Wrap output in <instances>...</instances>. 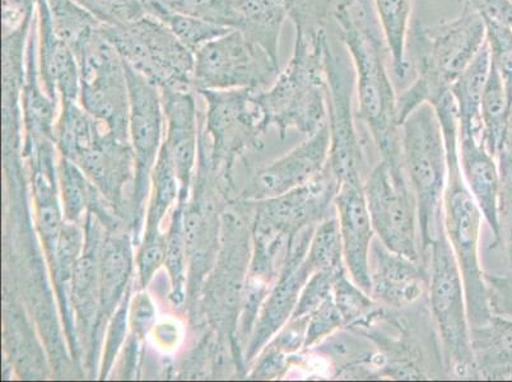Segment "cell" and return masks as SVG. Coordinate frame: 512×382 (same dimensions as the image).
Segmentation results:
<instances>
[{
	"label": "cell",
	"instance_id": "obj_36",
	"mask_svg": "<svg viewBox=\"0 0 512 382\" xmlns=\"http://www.w3.org/2000/svg\"><path fill=\"white\" fill-rule=\"evenodd\" d=\"M171 157L166 147L162 149L160 161L157 167V197H156V217L160 218L165 213L167 207L170 206L176 195V183L174 171L171 167Z\"/></svg>",
	"mask_w": 512,
	"mask_h": 382
},
{
	"label": "cell",
	"instance_id": "obj_8",
	"mask_svg": "<svg viewBox=\"0 0 512 382\" xmlns=\"http://www.w3.org/2000/svg\"><path fill=\"white\" fill-rule=\"evenodd\" d=\"M363 191L377 239L394 253L425 263L417 200L402 155L381 158L363 183Z\"/></svg>",
	"mask_w": 512,
	"mask_h": 382
},
{
	"label": "cell",
	"instance_id": "obj_38",
	"mask_svg": "<svg viewBox=\"0 0 512 382\" xmlns=\"http://www.w3.org/2000/svg\"><path fill=\"white\" fill-rule=\"evenodd\" d=\"M465 6L479 13L484 22L496 23L512 31L511 0H465Z\"/></svg>",
	"mask_w": 512,
	"mask_h": 382
},
{
	"label": "cell",
	"instance_id": "obj_1",
	"mask_svg": "<svg viewBox=\"0 0 512 382\" xmlns=\"http://www.w3.org/2000/svg\"><path fill=\"white\" fill-rule=\"evenodd\" d=\"M333 20L355 69L357 118L366 124L381 158L402 155L398 95L386 67L389 50L374 0H338Z\"/></svg>",
	"mask_w": 512,
	"mask_h": 382
},
{
	"label": "cell",
	"instance_id": "obj_40",
	"mask_svg": "<svg viewBox=\"0 0 512 382\" xmlns=\"http://www.w3.org/2000/svg\"><path fill=\"white\" fill-rule=\"evenodd\" d=\"M65 200H67V211L69 217L74 218L81 212L83 197L81 186L77 179V172L71 165L65 167L64 174Z\"/></svg>",
	"mask_w": 512,
	"mask_h": 382
},
{
	"label": "cell",
	"instance_id": "obj_9",
	"mask_svg": "<svg viewBox=\"0 0 512 382\" xmlns=\"http://www.w3.org/2000/svg\"><path fill=\"white\" fill-rule=\"evenodd\" d=\"M194 57L198 91H260L281 72L278 60L239 30L209 41Z\"/></svg>",
	"mask_w": 512,
	"mask_h": 382
},
{
	"label": "cell",
	"instance_id": "obj_12",
	"mask_svg": "<svg viewBox=\"0 0 512 382\" xmlns=\"http://www.w3.org/2000/svg\"><path fill=\"white\" fill-rule=\"evenodd\" d=\"M341 228L343 259L352 281L371 292L370 251L375 240L363 184L342 183L334 199Z\"/></svg>",
	"mask_w": 512,
	"mask_h": 382
},
{
	"label": "cell",
	"instance_id": "obj_37",
	"mask_svg": "<svg viewBox=\"0 0 512 382\" xmlns=\"http://www.w3.org/2000/svg\"><path fill=\"white\" fill-rule=\"evenodd\" d=\"M35 15L36 0H2V34L30 25Z\"/></svg>",
	"mask_w": 512,
	"mask_h": 382
},
{
	"label": "cell",
	"instance_id": "obj_28",
	"mask_svg": "<svg viewBox=\"0 0 512 382\" xmlns=\"http://www.w3.org/2000/svg\"><path fill=\"white\" fill-rule=\"evenodd\" d=\"M165 6L181 15L197 18L226 30L239 29L234 0H165Z\"/></svg>",
	"mask_w": 512,
	"mask_h": 382
},
{
	"label": "cell",
	"instance_id": "obj_29",
	"mask_svg": "<svg viewBox=\"0 0 512 382\" xmlns=\"http://www.w3.org/2000/svg\"><path fill=\"white\" fill-rule=\"evenodd\" d=\"M130 269V256L127 246L109 242L102 264V301L104 307H113L123 291Z\"/></svg>",
	"mask_w": 512,
	"mask_h": 382
},
{
	"label": "cell",
	"instance_id": "obj_13",
	"mask_svg": "<svg viewBox=\"0 0 512 382\" xmlns=\"http://www.w3.org/2000/svg\"><path fill=\"white\" fill-rule=\"evenodd\" d=\"M370 296L380 306L403 309L420 300L430 284L428 265L389 250L379 239L370 251Z\"/></svg>",
	"mask_w": 512,
	"mask_h": 382
},
{
	"label": "cell",
	"instance_id": "obj_43",
	"mask_svg": "<svg viewBox=\"0 0 512 382\" xmlns=\"http://www.w3.org/2000/svg\"><path fill=\"white\" fill-rule=\"evenodd\" d=\"M152 307L150 304L146 305V298L139 301L137 312L134 314V319L137 321V328L147 330L150 321L152 320Z\"/></svg>",
	"mask_w": 512,
	"mask_h": 382
},
{
	"label": "cell",
	"instance_id": "obj_23",
	"mask_svg": "<svg viewBox=\"0 0 512 382\" xmlns=\"http://www.w3.org/2000/svg\"><path fill=\"white\" fill-rule=\"evenodd\" d=\"M481 119V141L487 151L497 158L512 133V116L504 82L493 63H491L490 76H488L486 87H484Z\"/></svg>",
	"mask_w": 512,
	"mask_h": 382
},
{
	"label": "cell",
	"instance_id": "obj_22",
	"mask_svg": "<svg viewBox=\"0 0 512 382\" xmlns=\"http://www.w3.org/2000/svg\"><path fill=\"white\" fill-rule=\"evenodd\" d=\"M239 31L278 60L279 37L290 17L286 0H234Z\"/></svg>",
	"mask_w": 512,
	"mask_h": 382
},
{
	"label": "cell",
	"instance_id": "obj_20",
	"mask_svg": "<svg viewBox=\"0 0 512 382\" xmlns=\"http://www.w3.org/2000/svg\"><path fill=\"white\" fill-rule=\"evenodd\" d=\"M491 50L486 43L479 50L476 58L464 69L451 85L456 107H458L460 137L481 139L482 119L481 105L484 87L491 71Z\"/></svg>",
	"mask_w": 512,
	"mask_h": 382
},
{
	"label": "cell",
	"instance_id": "obj_31",
	"mask_svg": "<svg viewBox=\"0 0 512 382\" xmlns=\"http://www.w3.org/2000/svg\"><path fill=\"white\" fill-rule=\"evenodd\" d=\"M484 25L492 63L504 82L512 116V31L492 22H484Z\"/></svg>",
	"mask_w": 512,
	"mask_h": 382
},
{
	"label": "cell",
	"instance_id": "obj_17",
	"mask_svg": "<svg viewBox=\"0 0 512 382\" xmlns=\"http://www.w3.org/2000/svg\"><path fill=\"white\" fill-rule=\"evenodd\" d=\"M459 156L465 184L476 199L484 221L490 226L498 244L501 240V175L495 157L487 151L481 139L476 137H460Z\"/></svg>",
	"mask_w": 512,
	"mask_h": 382
},
{
	"label": "cell",
	"instance_id": "obj_45",
	"mask_svg": "<svg viewBox=\"0 0 512 382\" xmlns=\"http://www.w3.org/2000/svg\"><path fill=\"white\" fill-rule=\"evenodd\" d=\"M511 2H512V0H511Z\"/></svg>",
	"mask_w": 512,
	"mask_h": 382
},
{
	"label": "cell",
	"instance_id": "obj_41",
	"mask_svg": "<svg viewBox=\"0 0 512 382\" xmlns=\"http://www.w3.org/2000/svg\"><path fill=\"white\" fill-rule=\"evenodd\" d=\"M166 255V248L160 240L153 239L146 245L141 258L143 279L150 278Z\"/></svg>",
	"mask_w": 512,
	"mask_h": 382
},
{
	"label": "cell",
	"instance_id": "obj_32",
	"mask_svg": "<svg viewBox=\"0 0 512 382\" xmlns=\"http://www.w3.org/2000/svg\"><path fill=\"white\" fill-rule=\"evenodd\" d=\"M346 268V267H343ZM323 270L316 272L302 288L299 302L291 319H307L334 293L335 278L339 270Z\"/></svg>",
	"mask_w": 512,
	"mask_h": 382
},
{
	"label": "cell",
	"instance_id": "obj_11",
	"mask_svg": "<svg viewBox=\"0 0 512 382\" xmlns=\"http://www.w3.org/2000/svg\"><path fill=\"white\" fill-rule=\"evenodd\" d=\"M325 73L328 79V127L330 130V169L339 184H363L361 166L363 152L353 115V92L356 74L346 55L325 40Z\"/></svg>",
	"mask_w": 512,
	"mask_h": 382
},
{
	"label": "cell",
	"instance_id": "obj_16",
	"mask_svg": "<svg viewBox=\"0 0 512 382\" xmlns=\"http://www.w3.org/2000/svg\"><path fill=\"white\" fill-rule=\"evenodd\" d=\"M306 245H293L288 251L285 267L279 274L278 283L268 296L256 324L255 334L250 344V354L253 356L260 348L274 337L291 320L297 302L309 278L314 272L305 262Z\"/></svg>",
	"mask_w": 512,
	"mask_h": 382
},
{
	"label": "cell",
	"instance_id": "obj_19",
	"mask_svg": "<svg viewBox=\"0 0 512 382\" xmlns=\"http://www.w3.org/2000/svg\"><path fill=\"white\" fill-rule=\"evenodd\" d=\"M169 132L166 149L181 176L188 174L197 143V110L192 91H161Z\"/></svg>",
	"mask_w": 512,
	"mask_h": 382
},
{
	"label": "cell",
	"instance_id": "obj_18",
	"mask_svg": "<svg viewBox=\"0 0 512 382\" xmlns=\"http://www.w3.org/2000/svg\"><path fill=\"white\" fill-rule=\"evenodd\" d=\"M125 64V63H124ZM129 95V128L139 161L151 162L162 132L160 88L125 64Z\"/></svg>",
	"mask_w": 512,
	"mask_h": 382
},
{
	"label": "cell",
	"instance_id": "obj_15",
	"mask_svg": "<svg viewBox=\"0 0 512 382\" xmlns=\"http://www.w3.org/2000/svg\"><path fill=\"white\" fill-rule=\"evenodd\" d=\"M37 59L45 91L54 101H77L79 71L76 54L54 29L48 0H36Z\"/></svg>",
	"mask_w": 512,
	"mask_h": 382
},
{
	"label": "cell",
	"instance_id": "obj_42",
	"mask_svg": "<svg viewBox=\"0 0 512 382\" xmlns=\"http://www.w3.org/2000/svg\"><path fill=\"white\" fill-rule=\"evenodd\" d=\"M60 213L54 203H44L40 208V230L48 241H55L59 235Z\"/></svg>",
	"mask_w": 512,
	"mask_h": 382
},
{
	"label": "cell",
	"instance_id": "obj_14",
	"mask_svg": "<svg viewBox=\"0 0 512 382\" xmlns=\"http://www.w3.org/2000/svg\"><path fill=\"white\" fill-rule=\"evenodd\" d=\"M330 156L328 124L300 146L260 172L253 184L256 198H273L310 183L327 169Z\"/></svg>",
	"mask_w": 512,
	"mask_h": 382
},
{
	"label": "cell",
	"instance_id": "obj_4",
	"mask_svg": "<svg viewBox=\"0 0 512 382\" xmlns=\"http://www.w3.org/2000/svg\"><path fill=\"white\" fill-rule=\"evenodd\" d=\"M290 62L267 91H256L265 127L276 125L285 134L295 128L313 135L328 124V79L325 73V29L296 27Z\"/></svg>",
	"mask_w": 512,
	"mask_h": 382
},
{
	"label": "cell",
	"instance_id": "obj_7",
	"mask_svg": "<svg viewBox=\"0 0 512 382\" xmlns=\"http://www.w3.org/2000/svg\"><path fill=\"white\" fill-rule=\"evenodd\" d=\"M428 270V297L446 361L459 376H467L470 371L478 372L462 273L444 227L428 251Z\"/></svg>",
	"mask_w": 512,
	"mask_h": 382
},
{
	"label": "cell",
	"instance_id": "obj_33",
	"mask_svg": "<svg viewBox=\"0 0 512 382\" xmlns=\"http://www.w3.org/2000/svg\"><path fill=\"white\" fill-rule=\"evenodd\" d=\"M347 328L342 312L335 304L334 293L307 318L305 348L318 346L339 330Z\"/></svg>",
	"mask_w": 512,
	"mask_h": 382
},
{
	"label": "cell",
	"instance_id": "obj_30",
	"mask_svg": "<svg viewBox=\"0 0 512 382\" xmlns=\"http://www.w3.org/2000/svg\"><path fill=\"white\" fill-rule=\"evenodd\" d=\"M102 26H121L148 13L147 0H74Z\"/></svg>",
	"mask_w": 512,
	"mask_h": 382
},
{
	"label": "cell",
	"instance_id": "obj_6",
	"mask_svg": "<svg viewBox=\"0 0 512 382\" xmlns=\"http://www.w3.org/2000/svg\"><path fill=\"white\" fill-rule=\"evenodd\" d=\"M101 34L128 67L161 91H190L194 86L192 50L164 22L147 13L121 26H102Z\"/></svg>",
	"mask_w": 512,
	"mask_h": 382
},
{
	"label": "cell",
	"instance_id": "obj_24",
	"mask_svg": "<svg viewBox=\"0 0 512 382\" xmlns=\"http://www.w3.org/2000/svg\"><path fill=\"white\" fill-rule=\"evenodd\" d=\"M375 12L399 79L407 77L409 62L407 43L411 32L412 0H374Z\"/></svg>",
	"mask_w": 512,
	"mask_h": 382
},
{
	"label": "cell",
	"instance_id": "obj_21",
	"mask_svg": "<svg viewBox=\"0 0 512 382\" xmlns=\"http://www.w3.org/2000/svg\"><path fill=\"white\" fill-rule=\"evenodd\" d=\"M472 346L479 375L512 379V319L493 315L486 325L472 328Z\"/></svg>",
	"mask_w": 512,
	"mask_h": 382
},
{
	"label": "cell",
	"instance_id": "obj_34",
	"mask_svg": "<svg viewBox=\"0 0 512 382\" xmlns=\"http://www.w3.org/2000/svg\"><path fill=\"white\" fill-rule=\"evenodd\" d=\"M338 0H286L293 26L299 29H325L333 18Z\"/></svg>",
	"mask_w": 512,
	"mask_h": 382
},
{
	"label": "cell",
	"instance_id": "obj_10",
	"mask_svg": "<svg viewBox=\"0 0 512 382\" xmlns=\"http://www.w3.org/2000/svg\"><path fill=\"white\" fill-rule=\"evenodd\" d=\"M79 71V99L93 118L116 135L129 124L127 71L118 51L101 34V27L73 50Z\"/></svg>",
	"mask_w": 512,
	"mask_h": 382
},
{
	"label": "cell",
	"instance_id": "obj_25",
	"mask_svg": "<svg viewBox=\"0 0 512 382\" xmlns=\"http://www.w3.org/2000/svg\"><path fill=\"white\" fill-rule=\"evenodd\" d=\"M147 9L150 15L160 18L175 36L195 54L202 46L217 37L226 34V29L211 25V23L197 20V18L181 15L171 11L164 3L151 0L147 2Z\"/></svg>",
	"mask_w": 512,
	"mask_h": 382
},
{
	"label": "cell",
	"instance_id": "obj_3",
	"mask_svg": "<svg viewBox=\"0 0 512 382\" xmlns=\"http://www.w3.org/2000/svg\"><path fill=\"white\" fill-rule=\"evenodd\" d=\"M409 37L416 78L398 95L399 125L418 106L450 90L486 43V25L479 13L464 6L458 18L432 29L414 23Z\"/></svg>",
	"mask_w": 512,
	"mask_h": 382
},
{
	"label": "cell",
	"instance_id": "obj_44",
	"mask_svg": "<svg viewBox=\"0 0 512 382\" xmlns=\"http://www.w3.org/2000/svg\"><path fill=\"white\" fill-rule=\"evenodd\" d=\"M147 2H151V0H147ZM157 2H165V0H157Z\"/></svg>",
	"mask_w": 512,
	"mask_h": 382
},
{
	"label": "cell",
	"instance_id": "obj_39",
	"mask_svg": "<svg viewBox=\"0 0 512 382\" xmlns=\"http://www.w3.org/2000/svg\"><path fill=\"white\" fill-rule=\"evenodd\" d=\"M184 245L183 227H181V221L180 218H178L174 228H172L169 245H167L166 250L167 267H169L171 276L178 286H180L181 279H183Z\"/></svg>",
	"mask_w": 512,
	"mask_h": 382
},
{
	"label": "cell",
	"instance_id": "obj_27",
	"mask_svg": "<svg viewBox=\"0 0 512 382\" xmlns=\"http://www.w3.org/2000/svg\"><path fill=\"white\" fill-rule=\"evenodd\" d=\"M305 262L314 273L346 267L337 216L329 217L315 227Z\"/></svg>",
	"mask_w": 512,
	"mask_h": 382
},
{
	"label": "cell",
	"instance_id": "obj_2",
	"mask_svg": "<svg viewBox=\"0 0 512 382\" xmlns=\"http://www.w3.org/2000/svg\"><path fill=\"white\" fill-rule=\"evenodd\" d=\"M439 116L448 157V180L442 200V226L462 273L470 328H478L493 314L486 278L479 262L483 214L465 184L459 156V116L453 93L446 91L431 104Z\"/></svg>",
	"mask_w": 512,
	"mask_h": 382
},
{
	"label": "cell",
	"instance_id": "obj_35",
	"mask_svg": "<svg viewBox=\"0 0 512 382\" xmlns=\"http://www.w3.org/2000/svg\"><path fill=\"white\" fill-rule=\"evenodd\" d=\"M484 278H486L492 314L512 319V269L505 276L484 274Z\"/></svg>",
	"mask_w": 512,
	"mask_h": 382
},
{
	"label": "cell",
	"instance_id": "obj_26",
	"mask_svg": "<svg viewBox=\"0 0 512 382\" xmlns=\"http://www.w3.org/2000/svg\"><path fill=\"white\" fill-rule=\"evenodd\" d=\"M48 3L55 31L72 50L101 27V23L74 0H48Z\"/></svg>",
	"mask_w": 512,
	"mask_h": 382
},
{
	"label": "cell",
	"instance_id": "obj_5",
	"mask_svg": "<svg viewBox=\"0 0 512 382\" xmlns=\"http://www.w3.org/2000/svg\"><path fill=\"white\" fill-rule=\"evenodd\" d=\"M404 170L417 200L421 250L428 251L442 227V200L448 180L444 134L434 106L422 104L400 124Z\"/></svg>",
	"mask_w": 512,
	"mask_h": 382
}]
</instances>
